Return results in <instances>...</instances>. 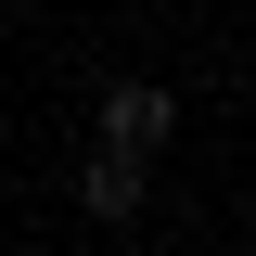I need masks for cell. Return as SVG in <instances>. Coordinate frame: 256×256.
<instances>
[{"instance_id": "cell-1", "label": "cell", "mask_w": 256, "mask_h": 256, "mask_svg": "<svg viewBox=\"0 0 256 256\" xmlns=\"http://www.w3.org/2000/svg\"><path fill=\"white\" fill-rule=\"evenodd\" d=\"M90 141L128 154V166H154L166 141H180V90H166V77H102L90 90Z\"/></svg>"}, {"instance_id": "cell-2", "label": "cell", "mask_w": 256, "mask_h": 256, "mask_svg": "<svg viewBox=\"0 0 256 256\" xmlns=\"http://www.w3.org/2000/svg\"><path fill=\"white\" fill-rule=\"evenodd\" d=\"M141 205H154V166H128V154L90 141V154H77V218H90V230H128Z\"/></svg>"}]
</instances>
